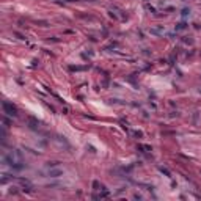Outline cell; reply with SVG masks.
Here are the masks:
<instances>
[{
    "label": "cell",
    "mask_w": 201,
    "mask_h": 201,
    "mask_svg": "<svg viewBox=\"0 0 201 201\" xmlns=\"http://www.w3.org/2000/svg\"><path fill=\"white\" fill-rule=\"evenodd\" d=\"M3 109L6 110V112H8V115H16V109L13 105H9L8 102H5L3 104Z\"/></svg>",
    "instance_id": "obj_1"
}]
</instances>
